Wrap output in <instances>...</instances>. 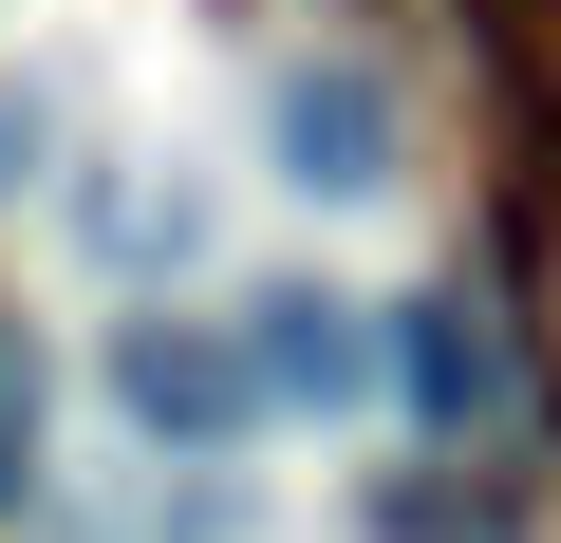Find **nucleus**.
Instances as JSON below:
<instances>
[{"mask_svg":"<svg viewBox=\"0 0 561 543\" xmlns=\"http://www.w3.org/2000/svg\"><path fill=\"white\" fill-rule=\"evenodd\" d=\"M113 412H131V431H169V450H225V431L262 412L243 319H225V338H206V319H131V338H113Z\"/></svg>","mask_w":561,"mask_h":543,"instance_id":"f257e3e1","label":"nucleus"},{"mask_svg":"<svg viewBox=\"0 0 561 543\" xmlns=\"http://www.w3.org/2000/svg\"><path fill=\"white\" fill-rule=\"evenodd\" d=\"M20 431H38V375H20V338H0V487H20Z\"/></svg>","mask_w":561,"mask_h":543,"instance_id":"20e7f679","label":"nucleus"},{"mask_svg":"<svg viewBox=\"0 0 561 543\" xmlns=\"http://www.w3.org/2000/svg\"><path fill=\"white\" fill-rule=\"evenodd\" d=\"M280 169H300L319 206H356V188H393V113H375V76H280Z\"/></svg>","mask_w":561,"mask_h":543,"instance_id":"f03ea898","label":"nucleus"},{"mask_svg":"<svg viewBox=\"0 0 561 543\" xmlns=\"http://www.w3.org/2000/svg\"><path fill=\"white\" fill-rule=\"evenodd\" d=\"M243 357H262V394H356L375 357H356V301H319V282H262L243 301Z\"/></svg>","mask_w":561,"mask_h":543,"instance_id":"7ed1b4c3","label":"nucleus"}]
</instances>
